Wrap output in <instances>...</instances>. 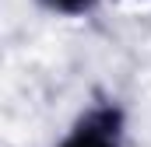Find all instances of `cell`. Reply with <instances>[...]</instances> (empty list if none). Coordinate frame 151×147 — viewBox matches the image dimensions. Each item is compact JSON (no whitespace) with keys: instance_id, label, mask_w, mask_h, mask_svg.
Listing matches in <instances>:
<instances>
[{"instance_id":"6da1fadb","label":"cell","mask_w":151,"mask_h":147,"mask_svg":"<svg viewBox=\"0 0 151 147\" xmlns=\"http://www.w3.org/2000/svg\"><path fill=\"white\" fill-rule=\"evenodd\" d=\"M127 119L123 109L113 102L91 105L84 116H77V123L56 140V147H127Z\"/></svg>"},{"instance_id":"7a4b0ae2","label":"cell","mask_w":151,"mask_h":147,"mask_svg":"<svg viewBox=\"0 0 151 147\" xmlns=\"http://www.w3.org/2000/svg\"><path fill=\"white\" fill-rule=\"evenodd\" d=\"M49 14H63V18H84L99 7V0H39Z\"/></svg>"}]
</instances>
